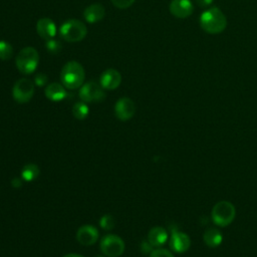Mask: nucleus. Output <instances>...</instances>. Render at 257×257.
Here are the masks:
<instances>
[{
    "mask_svg": "<svg viewBox=\"0 0 257 257\" xmlns=\"http://www.w3.org/2000/svg\"><path fill=\"white\" fill-rule=\"evenodd\" d=\"M201 28L209 34H219L227 26V18L218 7H211L205 10L200 16Z\"/></svg>",
    "mask_w": 257,
    "mask_h": 257,
    "instance_id": "1",
    "label": "nucleus"
},
{
    "mask_svg": "<svg viewBox=\"0 0 257 257\" xmlns=\"http://www.w3.org/2000/svg\"><path fill=\"white\" fill-rule=\"evenodd\" d=\"M85 72L83 66L77 61L66 62L60 71V81L65 88H79L84 81Z\"/></svg>",
    "mask_w": 257,
    "mask_h": 257,
    "instance_id": "2",
    "label": "nucleus"
},
{
    "mask_svg": "<svg viewBox=\"0 0 257 257\" xmlns=\"http://www.w3.org/2000/svg\"><path fill=\"white\" fill-rule=\"evenodd\" d=\"M38 62H39L38 51L32 46H27L22 48L18 52L15 58L16 67L23 74L33 73L37 68Z\"/></svg>",
    "mask_w": 257,
    "mask_h": 257,
    "instance_id": "3",
    "label": "nucleus"
},
{
    "mask_svg": "<svg viewBox=\"0 0 257 257\" xmlns=\"http://www.w3.org/2000/svg\"><path fill=\"white\" fill-rule=\"evenodd\" d=\"M87 33V28L78 19H69L62 23L59 28L60 37L68 42L81 41Z\"/></svg>",
    "mask_w": 257,
    "mask_h": 257,
    "instance_id": "4",
    "label": "nucleus"
},
{
    "mask_svg": "<svg viewBox=\"0 0 257 257\" xmlns=\"http://www.w3.org/2000/svg\"><path fill=\"white\" fill-rule=\"evenodd\" d=\"M236 210L231 202L220 201L214 205L211 212V217L216 225L225 227L233 222Z\"/></svg>",
    "mask_w": 257,
    "mask_h": 257,
    "instance_id": "5",
    "label": "nucleus"
},
{
    "mask_svg": "<svg viewBox=\"0 0 257 257\" xmlns=\"http://www.w3.org/2000/svg\"><path fill=\"white\" fill-rule=\"evenodd\" d=\"M99 248L105 256L118 257L124 251V242L119 236L108 234L101 238Z\"/></svg>",
    "mask_w": 257,
    "mask_h": 257,
    "instance_id": "6",
    "label": "nucleus"
},
{
    "mask_svg": "<svg viewBox=\"0 0 257 257\" xmlns=\"http://www.w3.org/2000/svg\"><path fill=\"white\" fill-rule=\"evenodd\" d=\"M34 94V83L28 78L18 79L12 88L13 98L18 103L28 102Z\"/></svg>",
    "mask_w": 257,
    "mask_h": 257,
    "instance_id": "7",
    "label": "nucleus"
},
{
    "mask_svg": "<svg viewBox=\"0 0 257 257\" xmlns=\"http://www.w3.org/2000/svg\"><path fill=\"white\" fill-rule=\"evenodd\" d=\"M79 98L84 102L101 101L105 97V93L100 84L95 81H88L82 84L78 92Z\"/></svg>",
    "mask_w": 257,
    "mask_h": 257,
    "instance_id": "8",
    "label": "nucleus"
},
{
    "mask_svg": "<svg viewBox=\"0 0 257 257\" xmlns=\"http://www.w3.org/2000/svg\"><path fill=\"white\" fill-rule=\"evenodd\" d=\"M136 112L135 102L130 97H121L114 104L115 116L120 120H127Z\"/></svg>",
    "mask_w": 257,
    "mask_h": 257,
    "instance_id": "9",
    "label": "nucleus"
},
{
    "mask_svg": "<svg viewBox=\"0 0 257 257\" xmlns=\"http://www.w3.org/2000/svg\"><path fill=\"white\" fill-rule=\"evenodd\" d=\"M170 248L176 252V253H185L188 251V249L191 246V239L188 236V234L178 231V230H173L172 235L170 237Z\"/></svg>",
    "mask_w": 257,
    "mask_h": 257,
    "instance_id": "10",
    "label": "nucleus"
},
{
    "mask_svg": "<svg viewBox=\"0 0 257 257\" xmlns=\"http://www.w3.org/2000/svg\"><path fill=\"white\" fill-rule=\"evenodd\" d=\"M169 9L173 16L184 19L193 13L194 6L191 0H172Z\"/></svg>",
    "mask_w": 257,
    "mask_h": 257,
    "instance_id": "11",
    "label": "nucleus"
},
{
    "mask_svg": "<svg viewBox=\"0 0 257 257\" xmlns=\"http://www.w3.org/2000/svg\"><path fill=\"white\" fill-rule=\"evenodd\" d=\"M120 82L121 75L116 69L113 68L105 69L99 77V84L103 89L113 90L119 86Z\"/></svg>",
    "mask_w": 257,
    "mask_h": 257,
    "instance_id": "12",
    "label": "nucleus"
},
{
    "mask_svg": "<svg viewBox=\"0 0 257 257\" xmlns=\"http://www.w3.org/2000/svg\"><path fill=\"white\" fill-rule=\"evenodd\" d=\"M98 239V230L91 225H83L76 232V240L83 246H90Z\"/></svg>",
    "mask_w": 257,
    "mask_h": 257,
    "instance_id": "13",
    "label": "nucleus"
},
{
    "mask_svg": "<svg viewBox=\"0 0 257 257\" xmlns=\"http://www.w3.org/2000/svg\"><path fill=\"white\" fill-rule=\"evenodd\" d=\"M36 31H37L38 35L46 41L51 38H54V36L56 35L57 29H56V25L52 19H50L48 17H43L37 21Z\"/></svg>",
    "mask_w": 257,
    "mask_h": 257,
    "instance_id": "14",
    "label": "nucleus"
},
{
    "mask_svg": "<svg viewBox=\"0 0 257 257\" xmlns=\"http://www.w3.org/2000/svg\"><path fill=\"white\" fill-rule=\"evenodd\" d=\"M168 240V232L160 226L153 227L148 233V243L152 247H161Z\"/></svg>",
    "mask_w": 257,
    "mask_h": 257,
    "instance_id": "15",
    "label": "nucleus"
},
{
    "mask_svg": "<svg viewBox=\"0 0 257 257\" xmlns=\"http://www.w3.org/2000/svg\"><path fill=\"white\" fill-rule=\"evenodd\" d=\"M45 96L51 101H60L67 96V91L62 83L52 82L44 89Z\"/></svg>",
    "mask_w": 257,
    "mask_h": 257,
    "instance_id": "16",
    "label": "nucleus"
},
{
    "mask_svg": "<svg viewBox=\"0 0 257 257\" xmlns=\"http://www.w3.org/2000/svg\"><path fill=\"white\" fill-rule=\"evenodd\" d=\"M105 15V9L101 4L94 3L87 6L83 11V17L88 23H95L101 20Z\"/></svg>",
    "mask_w": 257,
    "mask_h": 257,
    "instance_id": "17",
    "label": "nucleus"
},
{
    "mask_svg": "<svg viewBox=\"0 0 257 257\" xmlns=\"http://www.w3.org/2000/svg\"><path fill=\"white\" fill-rule=\"evenodd\" d=\"M203 239H204L205 244L208 247L216 248L222 243L223 236H222V233L218 229L210 228L205 231V233L203 235Z\"/></svg>",
    "mask_w": 257,
    "mask_h": 257,
    "instance_id": "18",
    "label": "nucleus"
},
{
    "mask_svg": "<svg viewBox=\"0 0 257 257\" xmlns=\"http://www.w3.org/2000/svg\"><path fill=\"white\" fill-rule=\"evenodd\" d=\"M39 168L35 164H27L22 168L21 178L26 182H32L39 176Z\"/></svg>",
    "mask_w": 257,
    "mask_h": 257,
    "instance_id": "19",
    "label": "nucleus"
},
{
    "mask_svg": "<svg viewBox=\"0 0 257 257\" xmlns=\"http://www.w3.org/2000/svg\"><path fill=\"white\" fill-rule=\"evenodd\" d=\"M73 116L77 119H84L89 113V108L84 101H79L74 103L72 107Z\"/></svg>",
    "mask_w": 257,
    "mask_h": 257,
    "instance_id": "20",
    "label": "nucleus"
},
{
    "mask_svg": "<svg viewBox=\"0 0 257 257\" xmlns=\"http://www.w3.org/2000/svg\"><path fill=\"white\" fill-rule=\"evenodd\" d=\"M13 53L12 45L7 41H0V59L1 60H8L11 58Z\"/></svg>",
    "mask_w": 257,
    "mask_h": 257,
    "instance_id": "21",
    "label": "nucleus"
},
{
    "mask_svg": "<svg viewBox=\"0 0 257 257\" xmlns=\"http://www.w3.org/2000/svg\"><path fill=\"white\" fill-rule=\"evenodd\" d=\"M45 46H46L47 51L51 54H57L61 50V43L54 38L46 40Z\"/></svg>",
    "mask_w": 257,
    "mask_h": 257,
    "instance_id": "22",
    "label": "nucleus"
},
{
    "mask_svg": "<svg viewBox=\"0 0 257 257\" xmlns=\"http://www.w3.org/2000/svg\"><path fill=\"white\" fill-rule=\"evenodd\" d=\"M114 219L111 215H103L99 220V226L103 230H111L114 227Z\"/></svg>",
    "mask_w": 257,
    "mask_h": 257,
    "instance_id": "23",
    "label": "nucleus"
},
{
    "mask_svg": "<svg viewBox=\"0 0 257 257\" xmlns=\"http://www.w3.org/2000/svg\"><path fill=\"white\" fill-rule=\"evenodd\" d=\"M150 257H174V255L167 249L157 248L151 252Z\"/></svg>",
    "mask_w": 257,
    "mask_h": 257,
    "instance_id": "24",
    "label": "nucleus"
},
{
    "mask_svg": "<svg viewBox=\"0 0 257 257\" xmlns=\"http://www.w3.org/2000/svg\"><path fill=\"white\" fill-rule=\"evenodd\" d=\"M113 6H115L118 9H126L130 6L134 4L136 0H110Z\"/></svg>",
    "mask_w": 257,
    "mask_h": 257,
    "instance_id": "25",
    "label": "nucleus"
},
{
    "mask_svg": "<svg viewBox=\"0 0 257 257\" xmlns=\"http://www.w3.org/2000/svg\"><path fill=\"white\" fill-rule=\"evenodd\" d=\"M47 80H48V77L46 74L42 73V72H39L37 73L35 76H34V84H36L37 86H43L47 83Z\"/></svg>",
    "mask_w": 257,
    "mask_h": 257,
    "instance_id": "26",
    "label": "nucleus"
},
{
    "mask_svg": "<svg viewBox=\"0 0 257 257\" xmlns=\"http://www.w3.org/2000/svg\"><path fill=\"white\" fill-rule=\"evenodd\" d=\"M196 3L200 6V7H203V8H206L208 6H210L214 0H195Z\"/></svg>",
    "mask_w": 257,
    "mask_h": 257,
    "instance_id": "27",
    "label": "nucleus"
},
{
    "mask_svg": "<svg viewBox=\"0 0 257 257\" xmlns=\"http://www.w3.org/2000/svg\"><path fill=\"white\" fill-rule=\"evenodd\" d=\"M12 186H13L14 188H18V187H20V186H21V182H20V180H19V179H14V180L12 181Z\"/></svg>",
    "mask_w": 257,
    "mask_h": 257,
    "instance_id": "28",
    "label": "nucleus"
},
{
    "mask_svg": "<svg viewBox=\"0 0 257 257\" xmlns=\"http://www.w3.org/2000/svg\"><path fill=\"white\" fill-rule=\"evenodd\" d=\"M63 257H84V256H82V255H79V254H74V253H70V254L64 255Z\"/></svg>",
    "mask_w": 257,
    "mask_h": 257,
    "instance_id": "29",
    "label": "nucleus"
},
{
    "mask_svg": "<svg viewBox=\"0 0 257 257\" xmlns=\"http://www.w3.org/2000/svg\"><path fill=\"white\" fill-rule=\"evenodd\" d=\"M97 257H102V256H97Z\"/></svg>",
    "mask_w": 257,
    "mask_h": 257,
    "instance_id": "30",
    "label": "nucleus"
}]
</instances>
